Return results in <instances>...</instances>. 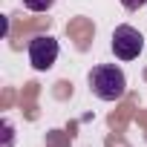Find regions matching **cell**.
Returning <instances> with one entry per match:
<instances>
[{
    "instance_id": "1",
    "label": "cell",
    "mask_w": 147,
    "mask_h": 147,
    "mask_svg": "<svg viewBox=\"0 0 147 147\" xmlns=\"http://www.w3.org/2000/svg\"><path fill=\"white\" fill-rule=\"evenodd\" d=\"M90 87H92L95 98H101V101H118L127 92V78H124L121 66L101 63V66H95L90 72Z\"/></svg>"
},
{
    "instance_id": "2",
    "label": "cell",
    "mask_w": 147,
    "mask_h": 147,
    "mask_svg": "<svg viewBox=\"0 0 147 147\" xmlns=\"http://www.w3.org/2000/svg\"><path fill=\"white\" fill-rule=\"evenodd\" d=\"M141 49H144V38H141L138 29H133L127 23L115 26V32H113V52H115L118 61H133V58L141 55Z\"/></svg>"
},
{
    "instance_id": "3",
    "label": "cell",
    "mask_w": 147,
    "mask_h": 147,
    "mask_svg": "<svg viewBox=\"0 0 147 147\" xmlns=\"http://www.w3.org/2000/svg\"><path fill=\"white\" fill-rule=\"evenodd\" d=\"M55 61H58V40L49 38V35L32 38V43H29V63L38 72H46V69L55 66Z\"/></svg>"
},
{
    "instance_id": "4",
    "label": "cell",
    "mask_w": 147,
    "mask_h": 147,
    "mask_svg": "<svg viewBox=\"0 0 147 147\" xmlns=\"http://www.w3.org/2000/svg\"><path fill=\"white\" fill-rule=\"evenodd\" d=\"M52 3L55 0H23V6L29 12H46V9H52Z\"/></svg>"
},
{
    "instance_id": "5",
    "label": "cell",
    "mask_w": 147,
    "mask_h": 147,
    "mask_svg": "<svg viewBox=\"0 0 147 147\" xmlns=\"http://www.w3.org/2000/svg\"><path fill=\"white\" fill-rule=\"evenodd\" d=\"M144 3H147V0H121V6H124V9H130V12H136V9H141Z\"/></svg>"
}]
</instances>
